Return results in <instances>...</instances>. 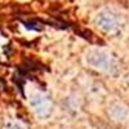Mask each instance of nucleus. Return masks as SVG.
I'll return each mask as SVG.
<instances>
[{
	"instance_id": "obj_1",
	"label": "nucleus",
	"mask_w": 129,
	"mask_h": 129,
	"mask_svg": "<svg viewBox=\"0 0 129 129\" xmlns=\"http://www.w3.org/2000/svg\"><path fill=\"white\" fill-rule=\"evenodd\" d=\"M84 64L92 72L105 78H116L123 71V63L115 53L103 47H90L83 54Z\"/></svg>"
},
{
	"instance_id": "obj_2",
	"label": "nucleus",
	"mask_w": 129,
	"mask_h": 129,
	"mask_svg": "<svg viewBox=\"0 0 129 129\" xmlns=\"http://www.w3.org/2000/svg\"><path fill=\"white\" fill-rule=\"evenodd\" d=\"M93 26L103 38L115 39L123 35L126 28V17L119 9L101 8L93 17Z\"/></svg>"
},
{
	"instance_id": "obj_3",
	"label": "nucleus",
	"mask_w": 129,
	"mask_h": 129,
	"mask_svg": "<svg viewBox=\"0 0 129 129\" xmlns=\"http://www.w3.org/2000/svg\"><path fill=\"white\" fill-rule=\"evenodd\" d=\"M28 109L39 123H48L56 114V102L53 97L39 87L31 88L27 94Z\"/></svg>"
},
{
	"instance_id": "obj_4",
	"label": "nucleus",
	"mask_w": 129,
	"mask_h": 129,
	"mask_svg": "<svg viewBox=\"0 0 129 129\" xmlns=\"http://www.w3.org/2000/svg\"><path fill=\"white\" fill-rule=\"evenodd\" d=\"M106 114L109 120L117 125H124L129 123V105H126L121 100L111 101L106 109Z\"/></svg>"
},
{
	"instance_id": "obj_5",
	"label": "nucleus",
	"mask_w": 129,
	"mask_h": 129,
	"mask_svg": "<svg viewBox=\"0 0 129 129\" xmlns=\"http://www.w3.org/2000/svg\"><path fill=\"white\" fill-rule=\"evenodd\" d=\"M0 129H32L25 120L14 115H8L2 120Z\"/></svg>"
}]
</instances>
